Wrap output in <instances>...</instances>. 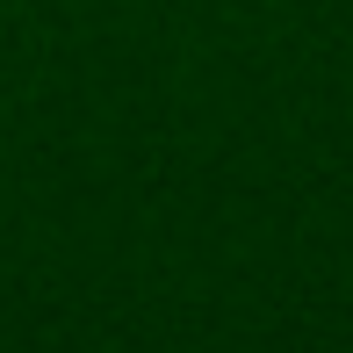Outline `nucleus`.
Instances as JSON below:
<instances>
[]
</instances>
